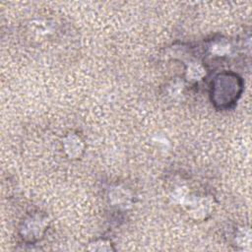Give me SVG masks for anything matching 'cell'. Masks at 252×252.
Wrapping results in <instances>:
<instances>
[{"label":"cell","mask_w":252,"mask_h":252,"mask_svg":"<svg viewBox=\"0 0 252 252\" xmlns=\"http://www.w3.org/2000/svg\"><path fill=\"white\" fill-rule=\"evenodd\" d=\"M88 249L92 250V251H112V250H114L111 242L108 240H105V239H98V240L93 241L92 243L89 244Z\"/></svg>","instance_id":"4"},{"label":"cell","mask_w":252,"mask_h":252,"mask_svg":"<svg viewBox=\"0 0 252 252\" xmlns=\"http://www.w3.org/2000/svg\"><path fill=\"white\" fill-rule=\"evenodd\" d=\"M63 150L69 158H79L85 150L84 141L79 135L70 133L63 139Z\"/></svg>","instance_id":"3"},{"label":"cell","mask_w":252,"mask_h":252,"mask_svg":"<svg viewBox=\"0 0 252 252\" xmlns=\"http://www.w3.org/2000/svg\"><path fill=\"white\" fill-rule=\"evenodd\" d=\"M241 91V82L235 75L222 73L217 76L212 84V100L221 108L234 103Z\"/></svg>","instance_id":"1"},{"label":"cell","mask_w":252,"mask_h":252,"mask_svg":"<svg viewBox=\"0 0 252 252\" xmlns=\"http://www.w3.org/2000/svg\"><path fill=\"white\" fill-rule=\"evenodd\" d=\"M46 220L39 215L31 216L27 219L22 226V237L26 240L35 241L38 240L46 229Z\"/></svg>","instance_id":"2"}]
</instances>
